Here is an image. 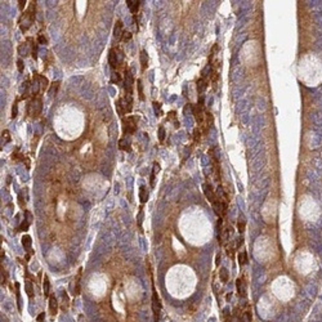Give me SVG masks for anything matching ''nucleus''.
I'll return each instance as SVG.
<instances>
[{
	"mask_svg": "<svg viewBox=\"0 0 322 322\" xmlns=\"http://www.w3.org/2000/svg\"><path fill=\"white\" fill-rule=\"evenodd\" d=\"M138 84V93H139V99L140 101H143L144 99V95H143V89H142V83H140V80H138L137 81Z\"/></svg>",
	"mask_w": 322,
	"mask_h": 322,
	"instance_id": "obj_30",
	"label": "nucleus"
},
{
	"mask_svg": "<svg viewBox=\"0 0 322 322\" xmlns=\"http://www.w3.org/2000/svg\"><path fill=\"white\" fill-rule=\"evenodd\" d=\"M152 312H153V321L159 322L161 316V301L159 299L157 291L153 285H152Z\"/></svg>",
	"mask_w": 322,
	"mask_h": 322,
	"instance_id": "obj_5",
	"label": "nucleus"
},
{
	"mask_svg": "<svg viewBox=\"0 0 322 322\" xmlns=\"http://www.w3.org/2000/svg\"><path fill=\"white\" fill-rule=\"evenodd\" d=\"M28 226H30V223L27 222V220H23L22 223H21V226L18 227V231H27L28 230Z\"/></svg>",
	"mask_w": 322,
	"mask_h": 322,
	"instance_id": "obj_28",
	"label": "nucleus"
},
{
	"mask_svg": "<svg viewBox=\"0 0 322 322\" xmlns=\"http://www.w3.org/2000/svg\"><path fill=\"white\" fill-rule=\"evenodd\" d=\"M126 5H128V8L130 9V12H132L133 14H137L138 8H139V5H140V2H139V0H137V2H133V0H126Z\"/></svg>",
	"mask_w": 322,
	"mask_h": 322,
	"instance_id": "obj_13",
	"label": "nucleus"
},
{
	"mask_svg": "<svg viewBox=\"0 0 322 322\" xmlns=\"http://www.w3.org/2000/svg\"><path fill=\"white\" fill-rule=\"evenodd\" d=\"M44 318H45V313H44V312H41V313L38 316L36 321H38V322H43V321H44Z\"/></svg>",
	"mask_w": 322,
	"mask_h": 322,
	"instance_id": "obj_41",
	"label": "nucleus"
},
{
	"mask_svg": "<svg viewBox=\"0 0 322 322\" xmlns=\"http://www.w3.org/2000/svg\"><path fill=\"white\" fill-rule=\"evenodd\" d=\"M159 164L157 163H155L153 164V168H152V173H151V187H153L155 185V179H156V173L159 171Z\"/></svg>",
	"mask_w": 322,
	"mask_h": 322,
	"instance_id": "obj_22",
	"label": "nucleus"
},
{
	"mask_svg": "<svg viewBox=\"0 0 322 322\" xmlns=\"http://www.w3.org/2000/svg\"><path fill=\"white\" fill-rule=\"evenodd\" d=\"M134 84V77L129 69H125V79H124V88L126 90V94H132V88Z\"/></svg>",
	"mask_w": 322,
	"mask_h": 322,
	"instance_id": "obj_7",
	"label": "nucleus"
},
{
	"mask_svg": "<svg viewBox=\"0 0 322 322\" xmlns=\"http://www.w3.org/2000/svg\"><path fill=\"white\" fill-rule=\"evenodd\" d=\"M58 88H59V81L52 83L51 88H49V90H48L49 95H51V97H53V95H55V94H57V90H58Z\"/></svg>",
	"mask_w": 322,
	"mask_h": 322,
	"instance_id": "obj_23",
	"label": "nucleus"
},
{
	"mask_svg": "<svg viewBox=\"0 0 322 322\" xmlns=\"http://www.w3.org/2000/svg\"><path fill=\"white\" fill-rule=\"evenodd\" d=\"M140 65H142V71H146L147 66H148V57H147L146 51L140 52Z\"/></svg>",
	"mask_w": 322,
	"mask_h": 322,
	"instance_id": "obj_16",
	"label": "nucleus"
},
{
	"mask_svg": "<svg viewBox=\"0 0 322 322\" xmlns=\"http://www.w3.org/2000/svg\"><path fill=\"white\" fill-rule=\"evenodd\" d=\"M122 101V104H124V108H125V112H130L132 108H133V98H132V94H125V97L121 98Z\"/></svg>",
	"mask_w": 322,
	"mask_h": 322,
	"instance_id": "obj_10",
	"label": "nucleus"
},
{
	"mask_svg": "<svg viewBox=\"0 0 322 322\" xmlns=\"http://www.w3.org/2000/svg\"><path fill=\"white\" fill-rule=\"evenodd\" d=\"M245 227H246V222H245L244 219H241V220H238V224H237L238 232H241V233H242V232L245 231Z\"/></svg>",
	"mask_w": 322,
	"mask_h": 322,
	"instance_id": "obj_29",
	"label": "nucleus"
},
{
	"mask_svg": "<svg viewBox=\"0 0 322 322\" xmlns=\"http://www.w3.org/2000/svg\"><path fill=\"white\" fill-rule=\"evenodd\" d=\"M77 322H86V320H85V316L80 313V314L77 316Z\"/></svg>",
	"mask_w": 322,
	"mask_h": 322,
	"instance_id": "obj_42",
	"label": "nucleus"
},
{
	"mask_svg": "<svg viewBox=\"0 0 322 322\" xmlns=\"http://www.w3.org/2000/svg\"><path fill=\"white\" fill-rule=\"evenodd\" d=\"M153 108H155V114L157 115H161V104L159 102H153Z\"/></svg>",
	"mask_w": 322,
	"mask_h": 322,
	"instance_id": "obj_31",
	"label": "nucleus"
},
{
	"mask_svg": "<svg viewBox=\"0 0 322 322\" xmlns=\"http://www.w3.org/2000/svg\"><path fill=\"white\" fill-rule=\"evenodd\" d=\"M116 111H117V114H119L120 116H124L126 112H125V108H124V104H122V101H121V98H119V99L116 101Z\"/></svg>",
	"mask_w": 322,
	"mask_h": 322,
	"instance_id": "obj_17",
	"label": "nucleus"
},
{
	"mask_svg": "<svg viewBox=\"0 0 322 322\" xmlns=\"http://www.w3.org/2000/svg\"><path fill=\"white\" fill-rule=\"evenodd\" d=\"M242 242H244V238H242V237L237 238V241H236V249H237V247H240L241 245H242Z\"/></svg>",
	"mask_w": 322,
	"mask_h": 322,
	"instance_id": "obj_43",
	"label": "nucleus"
},
{
	"mask_svg": "<svg viewBox=\"0 0 322 322\" xmlns=\"http://www.w3.org/2000/svg\"><path fill=\"white\" fill-rule=\"evenodd\" d=\"M130 39H132V34H130V32H126V31H125V32H124V35H122V39H121V40H122V41H128V40H130Z\"/></svg>",
	"mask_w": 322,
	"mask_h": 322,
	"instance_id": "obj_35",
	"label": "nucleus"
},
{
	"mask_svg": "<svg viewBox=\"0 0 322 322\" xmlns=\"http://www.w3.org/2000/svg\"><path fill=\"white\" fill-rule=\"evenodd\" d=\"M124 63V53L120 49L112 48L108 53V65L112 70H117Z\"/></svg>",
	"mask_w": 322,
	"mask_h": 322,
	"instance_id": "obj_1",
	"label": "nucleus"
},
{
	"mask_svg": "<svg viewBox=\"0 0 322 322\" xmlns=\"http://www.w3.org/2000/svg\"><path fill=\"white\" fill-rule=\"evenodd\" d=\"M26 3H27L26 0H21V2H18V7H20L21 10H23V8L26 7Z\"/></svg>",
	"mask_w": 322,
	"mask_h": 322,
	"instance_id": "obj_40",
	"label": "nucleus"
},
{
	"mask_svg": "<svg viewBox=\"0 0 322 322\" xmlns=\"http://www.w3.org/2000/svg\"><path fill=\"white\" fill-rule=\"evenodd\" d=\"M111 83L112 84H119L121 83V75L120 72H112V75H111Z\"/></svg>",
	"mask_w": 322,
	"mask_h": 322,
	"instance_id": "obj_26",
	"label": "nucleus"
},
{
	"mask_svg": "<svg viewBox=\"0 0 322 322\" xmlns=\"http://www.w3.org/2000/svg\"><path fill=\"white\" fill-rule=\"evenodd\" d=\"M24 214H26V220H27L28 223L32 222V215H31V213L28 212V210H26V212H24Z\"/></svg>",
	"mask_w": 322,
	"mask_h": 322,
	"instance_id": "obj_39",
	"label": "nucleus"
},
{
	"mask_svg": "<svg viewBox=\"0 0 322 322\" xmlns=\"http://www.w3.org/2000/svg\"><path fill=\"white\" fill-rule=\"evenodd\" d=\"M119 147L124 151H130V143H129V140H126V138H121L119 140Z\"/></svg>",
	"mask_w": 322,
	"mask_h": 322,
	"instance_id": "obj_19",
	"label": "nucleus"
},
{
	"mask_svg": "<svg viewBox=\"0 0 322 322\" xmlns=\"http://www.w3.org/2000/svg\"><path fill=\"white\" fill-rule=\"evenodd\" d=\"M202 189H204V193H205V196H206V199L212 202V205H214V204L216 202V201H219L220 199H218V195L215 193V191H214V188L212 187V184L210 183H205L202 185Z\"/></svg>",
	"mask_w": 322,
	"mask_h": 322,
	"instance_id": "obj_6",
	"label": "nucleus"
},
{
	"mask_svg": "<svg viewBox=\"0 0 322 322\" xmlns=\"http://www.w3.org/2000/svg\"><path fill=\"white\" fill-rule=\"evenodd\" d=\"M24 286H26V291H27V295L30 296V298H32L34 296V287H32V282H31V280H26V282H24Z\"/></svg>",
	"mask_w": 322,
	"mask_h": 322,
	"instance_id": "obj_21",
	"label": "nucleus"
},
{
	"mask_svg": "<svg viewBox=\"0 0 322 322\" xmlns=\"http://www.w3.org/2000/svg\"><path fill=\"white\" fill-rule=\"evenodd\" d=\"M17 65H18V71L20 72H23V69H24V63L22 59H18L17 61Z\"/></svg>",
	"mask_w": 322,
	"mask_h": 322,
	"instance_id": "obj_34",
	"label": "nucleus"
},
{
	"mask_svg": "<svg viewBox=\"0 0 322 322\" xmlns=\"http://www.w3.org/2000/svg\"><path fill=\"white\" fill-rule=\"evenodd\" d=\"M139 199H140L142 204H144V202L148 201V191H147V188L144 187V185H142V187L139 188Z\"/></svg>",
	"mask_w": 322,
	"mask_h": 322,
	"instance_id": "obj_15",
	"label": "nucleus"
},
{
	"mask_svg": "<svg viewBox=\"0 0 322 322\" xmlns=\"http://www.w3.org/2000/svg\"><path fill=\"white\" fill-rule=\"evenodd\" d=\"M138 120H139V117H138V116H134V115L124 117V119H122V130H124V134H134L135 130H137Z\"/></svg>",
	"mask_w": 322,
	"mask_h": 322,
	"instance_id": "obj_4",
	"label": "nucleus"
},
{
	"mask_svg": "<svg viewBox=\"0 0 322 322\" xmlns=\"http://www.w3.org/2000/svg\"><path fill=\"white\" fill-rule=\"evenodd\" d=\"M200 135H201V129L200 128H197L196 130H195V140H200Z\"/></svg>",
	"mask_w": 322,
	"mask_h": 322,
	"instance_id": "obj_37",
	"label": "nucleus"
},
{
	"mask_svg": "<svg viewBox=\"0 0 322 322\" xmlns=\"http://www.w3.org/2000/svg\"><path fill=\"white\" fill-rule=\"evenodd\" d=\"M246 263H247V254H246V251H241L238 254V264L245 265Z\"/></svg>",
	"mask_w": 322,
	"mask_h": 322,
	"instance_id": "obj_25",
	"label": "nucleus"
},
{
	"mask_svg": "<svg viewBox=\"0 0 322 322\" xmlns=\"http://www.w3.org/2000/svg\"><path fill=\"white\" fill-rule=\"evenodd\" d=\"M2 137H4L5 142H9V140H10V137H9V132H8V130H4V132H3V134H2Z\"/></svg>",
	"mask_w": 322,
	"mask_h": 322,
	"instance_id": "obj_38",
	"label": "nucleus"
},
{
	"mask_svg": "<svg viewBox=\"0 0 322 322\" xmlns=\"http://www.w3.org/2000/svg\"><path fill=\"white\" fill-rule=\"evenodd\" d=\"M49 311H51L52 316H55L58 313V301H57V299H55L54 295L49 296Z\"/></svg>",
	"mask_w": 322,
	"mask_h": 322,
	"instance_id": "obj_11",
	"label": "nucleus"
},
{
	"mask_svg": "<svg viewBox=\"0 0 322 322\" xmlns=\"http://www.w3.org/2000/svg\"><path fill=\"white\" fill-rule=\"evenodd\" d=\"M22 245H23V247L27 251L31 250V245H32V240H31V237L27 236V234H26V236H23L22 237Z\"/></svg>",
	"mask_w": 322,
	"mask_h": 322,
	"instance_id": "obj_18",
	"label": "nucleus"
},
{
	"mask_svg": "<svg viewBox=\"0 0 322 322\" xmlns=\"http://www.w3.org/2000/svg\"><path fill=\"white\" fill-rule=\"evenodd\" d=\"M35 20V3L31 4V7L27 12H24L22 14L21 20H20V26H21V30L22 31H27V28L32 24Z\"/></svg>",
	"mask_w": 322,
	"mask_h": 322,
	"instance_id": "obj_3",
	"label": "nucleus"
},
{
	"mask_svg": "<svg viewBox=\"0 0 322 322\" xmlns=\"http://www.w3.org/2000/svg\"><path fill=\"white\" fill-rule=\"evenodd\" d=\"M236 289H237V294L241 298H245L246 296V281L244 277H238L236 281Z\"/></svg>",
	"mask_w": 322,
	"mask_h": 322,
	"instance_id": "obj_8",
	"label": "nucleus"
},
{
	"mask_svg": "<svg viewBox=\"0 0 322 322\" xmlns=\"http://www.w3.org/2000/svg\"><path fill=\"white\" fill-rule=\"evenodd\" d=\"M208 84H209L208 77L201 76L199 80H197V92H199L200 94H202V92L208 88Z\"/></svg>",
	"mask_w": 322,
	"mask_h": 322,
	"instance_id": "obj_12",
	"label": "nucleus"
},
{
	"mask_svg": "<svg viewBox=\"0 0 322 322\" xmlns=\"http://www.w3.org/2000/svg\"><path fill=\"white\" fill-rule=\"evenodd\" d=\"M80 276H81V269H79V275L76 277V283H75V290H73V295L77 296L80 294Z\"/></svg>",
	"mask_w": 322,
	"mask_h": 322,
	"instance_id": "obj_24",
	"label": "nucleus"
},
{
	"mask_svg": "<svg viewBox=\"0 0 322 322\" xmlns=\"http://www.w3.org/2000/svg\"><path fill=\"white\" fill-rule=\"evenodd\" d=\"M43 293H44L45 296H51L49 293H51V282H49L48 276H44V281H43Z\"/></svg>",
	"mask_w": 322,
	"mask_h": 322,
	"instance_id": "obj_14",
	"label": "nucleus"
},
{
	"mask_svg": "<svg viewBox=\"0 0 322 322\" xmlns=\"http://www.w3.org/2000/svg\"><path fill=\"white\" fill-rule=\"evenodd\" d=\"M125 32V30H124V24L120 20H117L116 23H115V27H114V36L116 40H121L122 39V35Z\"/></svg>",
	"mask_w": 322,
	"mask_h": 322,
	"instance_id": "obj_9",
	"label": "nucleus"
},
{
	"mask_svg": "<svg viewBox=\"0 0 322 322\" xmlns=\"http://www.w3.org/2000/svg\"><path fill=\"white\" fill-rule=\"evenodd\" d=\"M38 43H39V44H44V45H45L47 43H48V40H47V38H45L44 35H39V38H38Z\"/></svg>",
	"mask_w": 322,
	"mask_h": 322,
	"instance_id": "obj_33",
	"label": "nucleus"
},
{
	"mask_svg": "<svg viewBox=\"0 0 322 322\" xmlns=\"http://www.w3.org/2000/svg\"><path fill=\"white\" fill-rule=\"evenodd\" d=\"M240 322H251V312H250V309H246V311L242 312L241 318H240Z\"/></svg>",
	"mask_w": 322,
	"mask_h": 322,
	"instance_id": "obj_20",
	"label": "nucleus"
},
{
	"mask_svg": "<svg viewBox=\"0 0 322 322\" xmlns=\"http://www.w3.org/2000/svg\"><path fill=\"white\" fill-rule=\"evenodd\" d=\"M215 263H216V265H218V264L220 263V255H219V254L216 255V262H215Z\"/></svg>",
	"mask_w": 322,
	"mask_h": 322,
	"instance_id": "obj_45",
	"label": "nucleus"
},
{
	"mask_svg": "<svg viewBox=\"0 0 322 322\" xmlns=\"http://www.w3.org/2000/svg\"><path fill=\"white\" fill-rule=\"evenodd\" d=\"M164 138H165V129H164V126H160V129H159V139H160V142H163Z\"/></svg>",
	"mask_w": 322,
	"mask_h": 322,
	"instance_id": "obj_32",
	"label": "nucleus"
},
{
	"mask_svg": "<svg viewBox=\"0 0 322 322\" xmlns=\"http://www.w3.org/2000/svg\"><path fill=\"white\" fill-rule=\"evenodd\" d=\"M17 112H18V106H17V102H16L13 104V108H12V117H13V119L17 116Z\"/></svg>",
	"mask_w": 322,
	"mask_h": 322,
	"instance_id": "obj_36",
	"label": "nucleus"
},
{
	"mask_svg": "<svg viewBox=\"0 0 322 322\" xmlns=\"http://www.w3.org/2000/svg\"><path fill=\"white\" fill-rule=\"evenodd\" d=\"M43 110V101L40 95H35L31 98V101L27 104V114L31 117H38L41 114Z\"/></svg>",
	"mask_w": 322,
	"mask_h": 322,
	"instance_id": "obj_2",
	"label": "nucleus"
},
{
	"mask_svg": "<svg viewBox=\"0 0 322 322\" xmlns=\"http://www.w3.org/2000/svg\"><path fill=\"white\" fill-rule=\"evenodd\" d=\"M228 277H230V276H228V271H227L226 268H222V269L219 271V278H220L223 282H227V281H228Z\"/></svg>",
	"mask_w": 322,
	"mask_h": 322,
	"instance_id": "obj_27",
	"label": "nucleus"
},
{
	"mask_svg": "<svg viewBox=\"0 0 322 322\" xmlns=\"http://www.w3.org/2000/svg\"><path fill=\"white\" fill-rule=\"evenodd\" d=\"M18 199H20V205H21L22 208H24V201L22 200V196H20V197H18Z\"/></svg>",
	"mask_w": 322,
	"mask_h": 322,
	"instance_id": "obj_44",
	"label": "nucleus"
}]
</instances>
